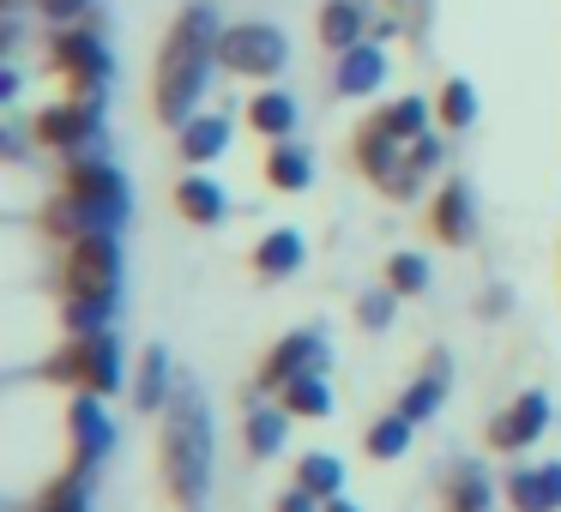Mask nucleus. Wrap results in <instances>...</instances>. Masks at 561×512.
<instances>
[{
	"label": "nucleus",
	"instance_id": "1",
	"mask_svg": "<svg viewBox=\"0 0 561 512\" xmlns=\"http://www.w3.org/2000/svg\"><path fill=\"white\" fill-rule=\"evenodd\" d=\"M218 37L224 31H218V19H211V7H187L170 25L163 55H158V85H151L158 121H170V127L194 121V103H199V91H206L211 61H218Z\"/></svg>",
	"mask_w": 561,
	"mask_h": 512
},
{
	"label": "nucleus",
	"instance_id": "2",
	"mask_svg": "<svg viewBox=\"0 0 561 512\" xmlns=\"http://www.w3.org/2000/svg\"><path fill=\"white\" fill-rule=\"evenodd\" d=\"M163 482L182 507H194L211 482V410L194 386H175L163 404Z\"/></svg>",
	"mask_w": 561,
	"mask_h": 512
},
{
	"label": "nucleus",
	"instance_id": "3",
	"mask_svg": "<svg viewBox=\"0 0 561 512\" xmlns=\"http://www.w3.org/2000/svg\"><path fill=\"white\" fill-rule=\"evenodd\" d=\"M43 374L49 380H67V386L79 392H98V398H110L115 386H122V350H115L110 331H91V338H73L55 362H43Z\"/></svg>",
	"mask_w": 561,
	"mask_h": 512
},
{
	"label": "nucleus",
	"instance_id": "4",
	"mask_svg": "<svg viewBox=\"0 0 561 512\" xmlns=\"http://www.w3.org/2000/svg\"><path fill=\"white\" fill-rule=\"evenodd\" d=\"M67 295H91V302H115L122 295V247H115V230L67 242Z\"/></svg>",
	"mask_w": 561,
	"mask_h": 512
},
{
	"label": "nucleus",
	"instance_id": "5",
	"mask_svg": "<svg viewBox=\"0 0 561 512\" xmlns=\"http://www.w3.org/2000/svg\"><path fill=\"white\" fill-rule=\"evenodd\" d=\"M218 67H230V73H242V79H272V73L290 67V43H284L278 25H260V19H248V25H224Z\"/></svg>",
	"mask_w": 561,
	"mask_h": 512
},
{
	"label": "nucleus",
	"instance_id": "6",
	"mask_svg": "<svg viewBox=\"0 0 561 512\" xmlns=\"http://www.w3.org/2000/svg\"><path fill=\"white\" fill-rule=\"evenodd\" d=\"M61 194L79 199V206H91L103 223H110V230L127 218V182H122V170H115V163H103V158H73V163H67Z\"/></svg>",
	"mask_w": 561,
	"mask_h": 512
},
{
	"label": "nucleus",
	"instance_id": "7",
	"mask_svg": "<svg viewBox=\"0 0 561 512\" xmlns=\"http://www.w3.org/2000/svg\"><path fill=\"white\" fill-rule=\"evenodd\" d=\"M31 133H37V146L61 151V158H79V151H85L91 139H98V109H91L85 97H73V103H49V109H37Z\"/></svg>",
	"mask_w": 561,
	"mask_h": 512
},
{
	"label": "nucleus",
	"instance_id": "8",
	"mask_svg": "<svg viewBox=\"0 0 561 512\" xmlns=\"http://www.w3.org/2000/svg\"><path fill=\"white\" fill-rule=\"evenodd\" d=\"M49 61H55V73H67L79 91H103V79H110V49H103L98 31H61Z\"/></svg>",
	"mask_w": 561,
	"mask_h": 512
},
{
	"label": "nucleus",
	"instance_id": "9",
	"mask_svg": "<svg viewBox=\"0 0 561 512\" xmlns=\"http://www.w3.org/2000/svg\"><path fill=\"white\" fill-rule=\"evenodd\" d=\"M67 428H73V470H91V464L115 446V422H110L98 392H79V398L67 404Z\"/></svg>",
	"mask_w": 561,
	"mask_h": 512
},
{
	"label": "nucleus",
	"instance_id": "10",
	"mask_svg": "<svg viewBox=\"0 0 561 512\" xmlns=\"http://www.w3.org/2000/svg\"><path fill=\"white\" fill-rule=\"evenodd\" d=\"M320 368H327V338H320V331H290V338L272 344L266 368H260V386L278 392L284 380H296V374H320Z\"/></svg>",
	"mask_w": 561,
	"mask_h": 512
},
{
	"label": "nucleus",
	"instance_id": "11",
	"mask_svg": "<svg viewBox=\"0 0 561 512\" xmlns=\"http://www.w3.org/2000/svg\"><path fill=\"white\" fill-rule=\"evenodd\" d=\"M543 428H549V398H543V392H519V398H513L507 410L489 422V446L519 452V446H531Z\"/></svg>",
	"mask_w": 561,
	"mask_h": 512
},
{
	"label": "nucleus",
	"instance_id": "12",
	"mask_svg": "<svg viewBox=\"0 0 561 512\" xmlns=\"http://www.w3.org/2000/svg\"><path fill=\"white\" fill-rule=\"evenodd\" d=\"M513 512H561V464H537V470L507 476Z\"/></svg>",
	"mask_w": 561,
	"mask_h": 512
},
{
	"label": "nucleus",
	"instance_id": "13",
	"mask_svg": "<svg viewBox=\"0 0 561 512\" xmlns=\"http://www.w3.org/2000/svg\"><path fill=\"white\" fill-rule=\"evenodd\" d=\"M387 79V55L375 49V43H356V49L339 55V73H332V91L339 97H368V91Z\"/></svg>",
	"mask_w": 561,
	"mask_h": 512
},
{
	"label": "nucleus",
	"instance_id": "14",
	"mask_svg": "<svg viewBox=\"0 0 561 512\" xmlns=\"http://www.w3.org/2000/svg\"><path fill=\"white\" fill-rule=\"evenodd\" d=\"M428 230H435L447 247L471 242V187H465V182H447V187H440V194H435V211H428Z\"/></svg>",
	"mask_w": 561,
	"mask_h": 512
},
{
	"label": "nucleus",
	"instance_id": "15",
	"mask_svg": "<svg viewBox=\"0 0 561 512\" xmlns=\"http://www.w3.org/2000/svg\"><path fill=\"white\" fill-rule=\"evenodd\" d=\"M175 211H182L187 223H199V230H211V223H224L230 199H224V187L211 182V175H187V182L175 187Z\"/></svg>",
	"mask_w": 561,
	"mask_h": 512
},
{
	"label": "nucleus",
	"instance_id": "16",
	"mask_svg": "<svg viewBox=\"0 0 561 512\" xmlns=\"http://www.w3.org/2000/svg\"><path fill=\"white\" fill-rule=\"evenodd\" d=\"M175 133H182V158L187 163H211V158H224V146H230V121H224V115H194V121H182Z\"/></svg>",
	"mask_w": 561,
	"mask_h": 512
},
{
	"label": "nucleus",
	"instance_id": "17",
	"mask_svg": "<svg viewBox=\"0 0 561 512\" xmlns=\"http://www.w3.org/2000/svg\"><path fill=\"white\" fill-rule=\"evenodd\" d=\"M302 254H308V247H302V235H296V230H272L266 242L254 247V271H260V278H290V271H302Z\"/></svg>",
	"mask_w": 561,
	"mask_h": 512
},
{
	"label": "nucleus",
	"instance_id": "18",
	"mask_svg": "<svg viewBox=\"0 0 561 512\" xmlns=\"http://www.w3.org/2000/svg\"><path fill=\"white\" fill-rule=\"evenodd\" d=\"M320 43H327L332 55L356 49V43H363V7H356V0H327V7H320Z\"/></svg>",
	"mask_w": 561,
	"mask_h": 512
},
{
	"label": "nucleus",
	"instance_id": "19",
	"mask_svg": "<svg viewBox=\"0 0 561 512\" xmlns=\"http://www.w3.org/2000/svg\"><path fill=\"white\" fill-rule=\"evenodd\" d=\"M278 404L290 416H308V422H320V416H332V392H327V374H296L278 386Z\"/></svg>",
	"mask_w": 561,
	"mask_h": 512
},
{
	"label": "nucleus",
	"instance_id": "20",
	"mask_svg": "<svg viewBox=\"0 0 561 512\" xmlns=\"http://www.w3.org/2000/svg\"><path fill=\"white\" fill-rule=\"evenodd\" d=\"M170 398H175V386H170V356L151 344L146 362H139V380H134V404H139V410H163Z\"/></svg>",
	"mask_w": 561,
	"mask_h": 512
},
{
	"label": "nucleus",
	"instance_id": "21",
	"mask_svg": "<svg viewBox=\"0 0 561 512\" xmlns=\"http://www.w3.org/2000/svg\"><path fill=\"white\" fill-rule=\"evenodd\" d=\"M248 127L266 139H290L296 133V103L284 97V91H260L254 103H248Z\"/></svg>",
	"mask_w": 561,
	"mask_h": 512
},
{
	"label": "nucleus",
	"instance_id": "22",
	"mask_svg": "<svg viewBox=\"0 0 561 512\" xmlns=\"http://www.w3.org/2000/svg\"><path fill=\"white\" fill-rule=\"evenodd\" d=\"M266 182L278 187V194H302L308 182H314V163H308V151H296V146H272L266 151Z\"/></svg>",
	"mask_w": 561,
	"mask_h": 512
},
{
	"label": "nucleus",
	"instance_id": "23",
	"mask_svg": "<svg viewBox=\"0 0 561 512\" xmlns=\"http://www.w3.org/2000/svg\"><path fill=\"white\" fill-rule=\"evenodd\" d=\"M495 507V488L477 464H453V482H447V512H489Z\"/></svg>",
	"mask_w": 561,
	"mask_h": 512
},
{
	"label": "nucleus",
	"instance_id": "24",
	"mask_svg": "<svg viewBox=\"0 0 561 512\" xmlns=\"http://www.w3.org/2000/svg\"><path fill=\"white\" fill-rule=\"evenodd\" d=\"M296 482H302L308 494H320V500H339L344 494V458H332V452H302Z\"/></svg>",
	"mask_w": 561,
	"mask_h": 512
},
{
	"label": "nucleus",
	"instance_id": "25",
	"mask_svg": "<svg viewBox=\"0 0 561 512\" xmlns=\"http://www.w3.org/2000/svg\"><path fill=\"white\" fill-rule=\"evenodd\" d=\"M284 428H290V410H272V404H260L254 416H248V452H254V458H272V452L284 446Z\"/></svg>",
	"mask_w": 561,
	"mask_h": 512
},
{
	"label": "nucleus",
	"instance_id": "26",
	"mask_svg": "<svg viewBox=\"0 0 561 512\" xmlns=\"http://www.w3.org/2000/svg\"><path fill=\"white\" fill-rule=\"evenodd\" d=\"M411 428H416V422H411L404 410H399V416H380V422L368 428V440H363L368 458H399V452L411 446Z\"/></svg>",
	"mask_w": 561,
	"mask_h": 512
},
{
	"label": "nucleus",
	"instance_id": "27",
	"mask_svg": "<svg viewBox=\"0 0 561 512\" xmlns=\"http://www.w3.org/2000/svg\"><path fill=\"white\" fill-rule=\"evenodd\" d=\"M110 314H115V302H91V295H67V307H61V319H67V331H73V338L110 331Z\"/></svg>",
	"mask_w": 561,
	"mask_h": 512
},
{
	"label": "nucleus",
	"instance_id": "28",
	"mask_svg": "<svg viewBox=\"0 0 561 512\" xmlns=\"http://www.w3.org/2000/svg\"><path fill=\"white\" fill-rule=\"evenodd\" d=\"M387 290L392 295H423L428 290V259L423 254H392L387 259Z\"/></svg>",
	"mask_w": 561,
	"mask_h": 512
},
{
	"label": "nucleus",
	"instance_id": "29",
	"mask_svg": "<svg viewBox=\"0 0 561 512\" xmlns=\"http://www.w3.org/2000/svg\"><path fill=\"white\" fill-rule=\"evenodd\" d=\"M435 109H440V121H447V127H471L477 121V91L465 85V79H447L440 97H435Z\"/></svg>",
	"mask_w": 561,
	"mask_h": 512
},
{
	"label": "nucleus",
	"instance_id": "30",
	"mask_svg": "<svg viewBox=\"0 0 561 512\" xmlns=\"http://www.w3.org/2000/svg\"><path fill=\"white\" fill-rule=\"evenodd\" d=\"M440 398H447V386H440V362H435V374H423V380H416V386L404 392V404H399V410L411 416V422H428V416L440 410Z\"/></svg>",
	"mask_w": 561,
	"mask_h": 512
},
{
	"label": "nucleus",
	"instance_id": "31",
	"mask_svg": "<svg viewBox=\"0 0 561 512\" xmlns=\"http://www.w3.org/2000/svg\"><path fill=\"white\" fill-rule=\"evenodd\" d=\"M380 121H387L399 139H423L428 133V103L423 97H399L392 109H380Z\"/></svg>",
	"mask_w": 561,
	"mask_h": 512
},
{
	"label": "nucleus",
	"instance_id": "32",
	"mask_svg": "<svg viewBox=\"0 0 561 512\" xmlns=\"http://www.w3.org/2000/svg\"><path fill=\"white\" fill-rule=\"evenodd\" d=\"M37 512H85V470L61 476V482L37 500Z\"/></svg>",
	"mask_w": 561,
	"mask_h": 512
},
{
	"label": "nucleus",
	"instance_id": "33",
	"mask_svg": "<svg viewBox=\"0 0 561 512\" xmlns=\"http://www.w3.org/2000/svg\"><path fill=\"white\" fill-rule=\"evenodd\" d=\"M356 319H363L368 331H387L392 326V290H368L363 302H356Z\"/></svg>",
	"mask_w": 561,
	"mask_h": 512
},
{
	"label": "nucleus",
	"instance_id": "34",
	"mask_svg": "<svg viewBox=\"0 0 561 512\" xmlns=\"http://www.w3.org/2000/svg\"><path fill=\"white\" fill-rule=\"evenodd\" d=\"M314 500H320V494H308V488H302V482H296V488H290V494H278V512H320V507H314Z\"/></svg>",
	"mask_w": 561,
	"mask_h": 512
},
{
	"label": "nucleus",
	"instance_id": "35",
	"mask_svg": "<svg viewBox=\"0 0 561 512\" xmlns=\"http://www.w3.org/2000/svg\"><path fill=\"white\" fill-rule=\"evenodd\" d=\"M327 512H356V507H351V500L339 494V500H327Z\"/></svg>",
	"mask_w": 561,
	"mask_h": 512
}]
</instances>
